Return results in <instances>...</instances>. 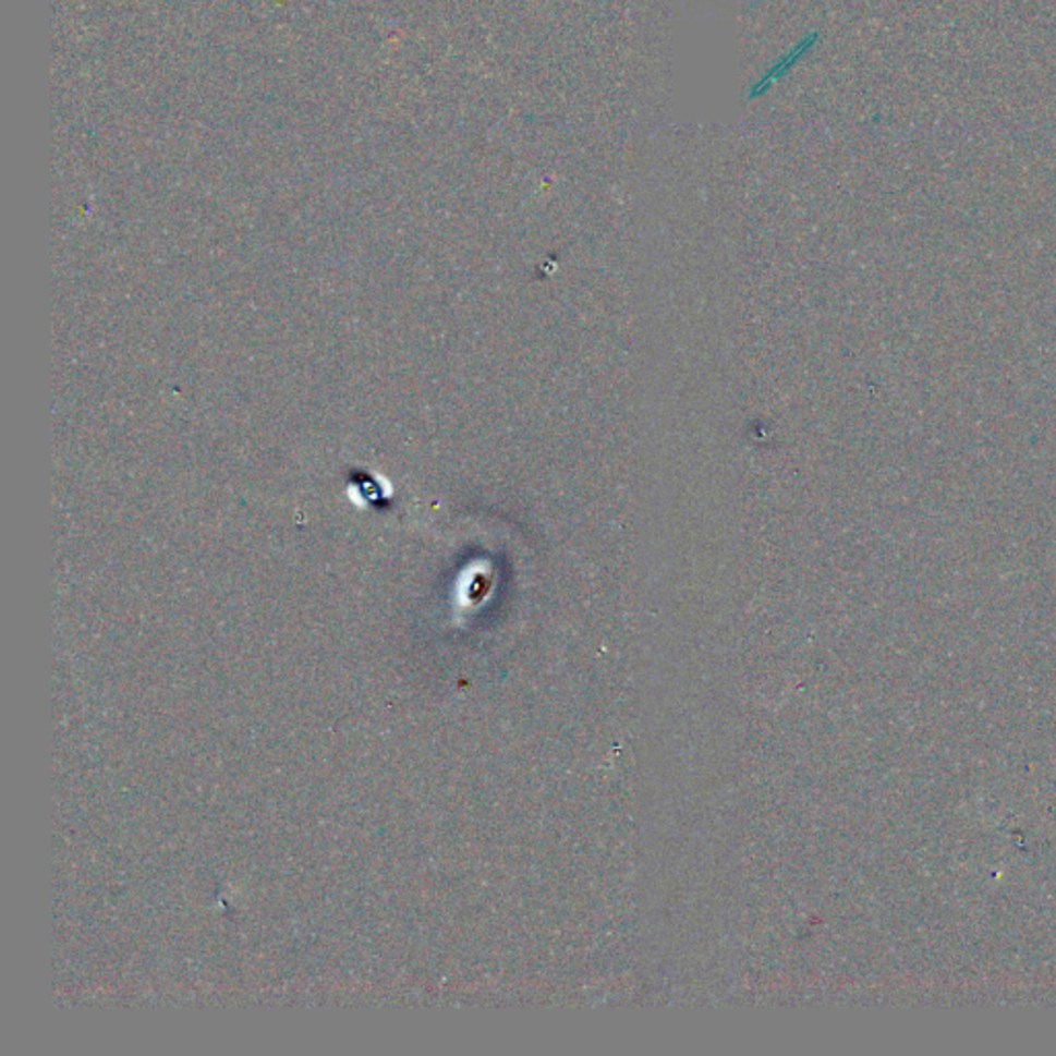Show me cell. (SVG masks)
<instances>
[{
	"instance_id": "6da1fadb",
	"label": "cell",
	"mask_w": 1056,
	"mask_h": 1056,
	"mask_svg": "<svg viewBox=\"0 0 1056 1056\" xmlns=\"http://www.w3.org/2000/svg\"><path fill=\"white\" fill-rule=\"evenodd\" d=\"M813 39H815V34H813V36H809L806 39H803L801 44H797V46H794V48L788 52L787 57L780 58V60H778V62H776V64L769 69L768 73H766L764 77L760 78V83H757V85L751 89L750 96L757 97L762 96V94H766L769 87H772V85H774L778 78L782 77V75H787L788 71H790V69H792V66H794V64H797V62H799V60L805 57L806 52H809V48H811Z\"/></svg>"
}]
</instances>
